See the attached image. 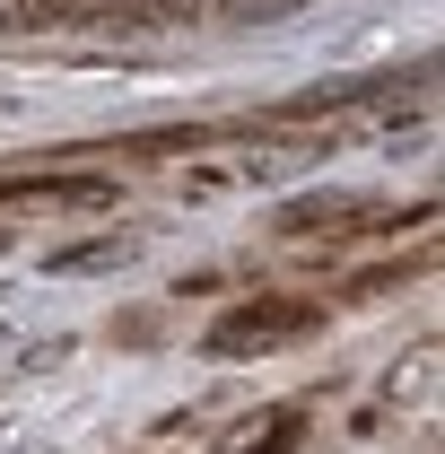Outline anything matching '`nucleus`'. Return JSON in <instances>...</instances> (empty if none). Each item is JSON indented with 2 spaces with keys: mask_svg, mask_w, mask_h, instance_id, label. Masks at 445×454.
Masks as SVG:
<instances>
[{
  "mask_svg": "<svg viewBox=\"0 0 445 454\" xmlns=\"http://www.w3.org/2000/svg\"><path fill=\"white\" fill-rule=\"evenodd\" d=\"M113 184L105 175H0V210H35V201H61V210H97Z\"/></svg>",
  "mask_w": 445,
  "mask_h": 454,
  "instance_id": "f03ea898",
  "label": "nucleus"
},
{
  "mask_svg": "<svg viewBox=\"0 0 445 454\" xmlns=\"http://www.w3.org/2000/svg\"><path fill=\"white\" fill-rule=\"evenodd\" d=\"M288 446H297V411L262 419V428H254V446H236V454H288Z\"/></svg>",
  "mask_w": 445,
  "mask_h": 454,
  "instance_id": "7ed1b4c3",
  "label": "nucleus"
},
{
  "mask_svg": "<svg viewBox=\"0 0 445 454\" xmlns=\"http://www.w3.org/2000/svg\"><path fill=\"white\" fill-rule=\"evenodd\" d=\"M324 324V306L315 297H245V306H227L219 324L201 333L210 358H245V349H279V340H306Z\"/></svg>",
  "mask_w": 445,
  "mask_h": 454,
  "instance_id": "f257e3e1",
  "label": "nucleus"
}]
</instances>
